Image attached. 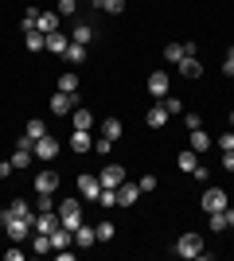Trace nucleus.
<instances>
[{
    "mask_svg": "<svg viewBox=\"0 0 234 261\" xmlns=\"http://www.w3.org/2000/svg\"><path fill=\"white\" fill-rule=\"evenodd\" d=\"M59 222L67 230H78L82 226V203H78V199H63V203H59Z\"/></svg>",
    "mask_w": 234,
    "mask_h": 261,
    "instance_id": "f257e3e1",
    "label": "nucleus"
},
{
    "mask_svg": "<svg viewBox=\"0 0 234 261\" xmlns=\"http://www.w3.org/2000/svg\"><path fill=\"white\" fill-rule=\"evenodd\" d=\"M199 207L207 211V215H215V211H226V207H230V199H226V191H223V187H215V184H211L207 191H203Z\"/></svg>",
    "mask_w": 234,
    "mask_h": 261,
    "instance_id": "f03ea898",
    "label": "nucleus"
},
{
    "mask_svg": "<svg viewBox=\"0 0 234 261\" xmlns=\"http://www.w3.org/2000/svg\"><path fill=\"white\" fill-rule=\"evenodd\" d=\"M4 234H8L16 246H20V242H28V238H32V218H16V215H12L8 222H4Z\"/></svg>",
    "mask_w": 234,
    "mask_h": 261,
    "instance_id": "7ed1b4c3",
    "label": "nucleus"
},
{
    "mask_svg": "<svg viewBox=\"0 0 234 261\" xmlns=\"http://www.w3.org/2000/svg\"><path fill=\"white\" fill-rule=\"evenodd\" d=\"M176 253L179 257H203V234H179Z\"/></svg>",
    "mask_w": 234,
    "mask_h": 261,
    "instance_id": "20e7f679",
    "label": "nucleus"
},
{
    "mask_svg": "<svg viewBox=\"0 0 234 261\" xmlns=\"http://www.w3.org/2000/svg\"><path fill=\"white\" fill-rule=\"evenodd\" d=\"M78 195L86 199V203H98V195H101V179H98V175H86V172H82V175H78Z\"/></svg>",
    "mask_w": 234,
    "mask_h": 261,
    "instance_id": "39448f33",
    "label": "nucleus"
},
{
    "mask_svg": "<svg viewBox=\"0 0 234 261\" xmlns=\"http://www.w3.org/2000/svg\"><path fill=\"white\" fill-rule=\"evenodd\" d=\"M35 195H55V187H59V172L55 168H43V172L35 175Z\"/></svg>",
    "mask_w": 234,
    "mask_h": 261,
    "instance_id": "423d86ee",
    "label": "nucleus"
},
{
    "mask_svg": "<svg viewBox=\"0 0 234 261\" xmlns=\"http://www.w3.org/2000/svg\"><path fill=\"white\" fill-rule=\"evenodd\" d=\"M168 86H172V78H168L164 70H152V74H148V98L164 101L168 98Z\"/></svg>",
    "mask_w": 234,
    "mask_h": 261,
    "instance_id": "0eeeda50",
    "label": "nucleus"
},
{
    "mask_svg": "<svg viewBox=\"0 0 234 261\" xmlns=\"http://www.w3.org/2000/svg\"><path fill=\"white\" fill-rule=\"evenodd\" d=\"M74 106H78V94H51V113L55 117H63V113H74Z\"/></svg>",
    "mask_w": 234,
    "mask_h": 261,
    "instance_id": "6e6552de",
    "label": "nucleus"
},
{
    "mask_svg": "<svg viewBox=\"0 0 234 261\" xmlns=\"http://www.w3.org/2000/svg\"><path fill=\"white\" fill-rule=\"evenodd\" d=\"M32 152H35V160H55V156H59V141L47 133V137H39V141H35Z\"/></svg>",
    "mask_w": 234,
    "mask_h": 261,
    "instance_id": "1a4fd4ad",
    "label": "nucleus"
},
{
    "mask_svg": "<svg viewBox=\"0 0 234 261\" xmlns=\"http://www.w3.org/2000/svg\"><path fill=\"white\" fill-rule=\"evenodd\" d=\"M98 179H101V187H117V184H125V168L121 164H106L98 172Z\"/></svg>",
    "mask_w": 234,
    "mask_h": 261,
    "instance_id": "9d476101",
    "label": "nucleus"
},
{
    "mask_svg": "<svg viewBox=\"0 0 234 261\" xmlns=\"http://www.w3.org/2000/svg\"><path fill=\"white\" fill-rule=\"evenodd\" d=\"M55 226H59V215H55V211H39V215L32 218V230H35V234H51Z\"/></svg>",
    "mask_w": 234,
    "mask_h": 261,
    "instance_id": "9b49d317",
    "label": "nucleus"
},
{
    "mask_svg": "<svg viewBox=\"0 0 234 261\" xmlns=\"http://www.w3.org/2000/svg\"><path fill=\"white\" fill-rule=\"evenodd\" d=\"M90 148H94V137H90V129H74L70 133V152H90Z\"/></svg>",
    "mask_w": 234,
    "mask_h": 261,
    "instance_id": "f8f14e48",
    "label": "nucleus"
},
{
    "mask_svg": "<svg viewBox=\"0 0 234 261\" xmlns=\"http://www.w3.org/2000/svg\"><path fill=\"white\" fill-rule=\"evenodd\" d=\"M141 199V187L137 184H117V207H133Z\"/></svg>",
    "mask_w": 234,
    "mask_h": 261,
    "instance_id": "ddd939ff",
    "label": "nucleus"
},
{
    "mask_svg": "<svg viewBox=\"0 0 234 261\" xmlns=\"http://www.w3.org/2000/svg\"><path fill=\"white\" fill-rule=\"evenodd\" d=\"M47 51H51V55H63V51H67V47H70V35L67 32H47Z\"/></svg>",
    "mask_w": 234,
    "mask_h": 261,
    "instance_id": "4468645a",
    "label": "nucleus"
},
{
    "mask_svg": "<svg viewBox=\"0 0 234 261\" xmlns=\"http://www.w3.org/2000/svg\"><path fill=\"white\" fill-rule=\"evenodd\" d=\"M188 55H195V43H168L164 47L168 63H179V59H188Z\"/></svg>",
    "mask_w": 234,
    "mask_h": 261,
    "instance_id": "2eb2a0df",
    "label": "nucleus"
},
{
    "mask_svg": "<svg viewBox=\"0 0 234 261\" xmlns=\"http://www.w3.org/2000/svg\"><path fill=\"white\" fill-rule=\"evenodd\" d=\"M179 74H184V78H199L203 74V63H199V59H195V55H188V59H179Z\"/></svg>",
    "mask_w": 234,
    "mask_h": 261,
    "instance_id": "dca6fc26",
    "label": "nucleus"
},
{
    "mask_svg": "<svg viewBox=\"0 0 234 261\" xmlns=\"http://www.w3.org/2000/svg\"><path fill=\"white\" fill-rule=\"evenodd\" d=\"M70 125H74V129H94L98 121H94V113H90V109H78V106H74V113H70Z\"/></svg>",
    "mask_w": 234,
    "mask_h": 261,
    "instance_id": "f3484780",
    "label": "nucleus"
},
{
    "mask_svg": "<svg viewBox=\"0 0 234 261\" xmlns=\"http://www.w3.org/2000/svg\"><path fill=\"white\" fill-rule=\"evenodd\" d=\"M160 125H168V109H164V101L148 106V129H160Z\"/></svg>",
    "mask_w": 234,
    "mask_h": 261,
    "instance_id": "a211bd4d",
    "label": "nucleus"
},
{
    "mask_svg": "<svg viewBox=\"0 0 234 261\" xmlns=\"http://www.w3.org/2000/svg\"><path fill=\"white\" fill-rule=\"evenodd\" d=\"M90 39H94V28H90V23H74V28H70V43H82V47H86Z\"/></svg>",
    "mask_w": 234,
    "mask_h": 261,
    "instance_id": "6ab92c4d",
    "label": "nucleus"
},
{
    "mask_svg": "<svg viewBox=\"0 0 234 261\" xmlns=\"http://www.w3.org/2000/svg\"><path fill=\"white\" fill-rule=\"evenodd\" d=\"M74 242H78V246H82V250H90V246L98 242V234H94V226H86V222H82V226L74 230Z\"/></svg>",
    "mask_w": 234,
    "mask_h": 261,
    "instance_id": "aec40b11",
    "label": "nucleus"
},
{
    "mask_svg": "<svg viewBox=\"0 0 234 261\" xmlns=\"http://www.w3.org/2000/svg\"><path fill=\"white\" fill-rule=\"evenodd\" d=\"M121 133H125V125H121L117 117L101 121V137H110V141H121Z\"/></svg>",
    "mask_w": 234,
    "mask_h": 261,
    "instance_id": "412c9836",
    "label": "nucleus"
},
{
    "mask_svg": "<svg viewBox=\"0 0 234 261\" xmlns=\"http://www.w3.org/2000/svg\"><path fill=\"white\" fill-rule=\"evenodd\" d=\"M176 164H179V172H191V168L199 164V152H195V148H184V152L176 156Z\"/></svg>",
    "mask_w": 234,
    "mask_h": 261,
    "instance_id": "4be33fe9",
    "label": "nucleus"
},
{
    "mask_svg": "<svg viewBox=\"0 0 234 261\" xmlns=\"http://www.w3.org/2000/svg\"><path fill=\"white\" fill-rule=\"evenodd\" d=\"M8 211H12L16 218H35V215H32V203H28V199H20V195L8 203Z\"/></svg>",
    "mask_w": 234,
    "mask_h": 261,
    "instance_id": "5701e85b",
    "label": "nucleus"
},
{
    "mask_svg": "<svg viewBox=\"0 0 234 261\" xmlns=\"http://www.w3.org/2000/svg\"><path fill=\"white\" fill-rule=\"evenodd\" d=\"M78 86H82V82H78V74H74V70L59 74V90H63V94H78Z\"/></svg>",
    "mask_w": 234,
    "mask_h": 261,
    "instance_id": "b1692460",
    "label": "nucleus"
},
{
    "mask_svg": "<svg viewBox=\"0 0 234 261\" xmlns=\"http://www.w3.org/2000/svg\"><path fill=\"white\" fill-rule=\"evenodd\" d=\"M188 148H195V152H207V148H211V133L195 129V133H191V144H188Z\"/></svg>",
    "mask_w": 234,
    "mask_h": 261,
    "instance_id": "393cba45",
    "label": "nucleus"
},
{
    "mask_svg": "<svg viewBox=\"0 0 234 261\" xmlns=\"http://www.w3.org/2000/svg\"><path fill=\"white\" fill-rule=\"evenodd\" d=\"M47 133L51 129H47L43 121H28V125H23V137H28V141H39V137H47Z\"/></svg>",
    "mask_w": 234,
    "mask_h": 261,
    "instance_id": "a878e982",
    "label": "nucleus"
},
{
    "mask_svg": "<svg viewBox=\"0 0 234 261\" xmlns=\"http://www.w3.org/2000/svg\"><path fill=\"white\" fill-rule=\"evenodd\" d=\"M39 32H59V12H39Z\"/></svg>",
    "mask_w": 234,
    "mask_h": 261,
    "instance_id": "bb28decb",
    "label": "nucleus"
},
{
    "mask_svg": "<svg viewBox=\"0 0 234 261\" xmlns=\"http://www.w3.org/2000/svg\"><path fill=\"white\" fill-rule=\"evenodd\" d=\"M23 43H28V51H43L47 35L43 32H23Z\"/></svg>",
    "mask_w": 234,
    "mask_h": 261,
    "instance_id": "cd10ccee",
    "label": "nucleus"
},
{
    "mask_svg": "<svg viewBox=\"0 0 234 261\" xmlns=\"http://www.w3.org/2000/svg\"><path fill=\"white\" fill-rule=\"evenodd\" d=\"M98 203H101V207H106V211H110V207H117V187H101Z\"/></svg>",
    "mask_w": 234,
    "mask_h": 261,
    "instance_id": "c85d7f7f",
    "label": "nucleus"
},
{
    "mask_svg": "<svg viewBox=\"0 0 234 261\" xmlns=\"http://www.w3.org/2000/svg\"><path fill=\"white\" fill-rule=\"evenodd\" d=\"M32 160H35V152H28V148H16V156H12V168H28Z\"/></svg>",
    "mask_w": 234,
    "mask_h": 261,
    "instance_id": "c756f323",
    "label": "nucleus"
},
{
    "mask_svg": "<svg viewBox=\"0 0 234 261\" xmlns=\"http://www.w3.org/2000/svg\"><path fill=\"white\" fill-rule=\"evenodd\" d=\"M94 234H98V242H110L113 238V222H110V218H101L98 226H94Z\"/></svg>",
    "mask_w": 234,
    "mask_h": 261,
    "instance_id": "7c9ffc66",
    "label": "nucleus"
},
{
    "mask_svg": "<svg viewBox=\"0 0 234 261\" xmlns=\"http://www.w3.org/2000/svg\"><path fill=\"white\" fill-rule=\"evenodd\" d=\"M63 55H67V63H82V59H86V47H82V43H70Z\"/></svg>",
    "mask_w": 234,
    "mask_h": 261,
    "instance_id": "2f4dec72",
    "label": "nucleus"
},
{
    "mask_svg": "<svg viewBox=\"0 0 234 261\" xmlns=\"http://www.w3.org/2000/svg\"><path fill=\"white\" fill-rule=\"evenodd\" d=\"M164 109H168V117H179V113H184V101L168 94V98H164Z\"/></svg>",
    "mask_w": 234,
    "mask_h": 261,
    "instance_id": "473e14b6",
    "label": "nucleus"
},
{
    "mask_svg": "<svg viewBox=\"0 0 234 261\" xmlns=\"http://www.w3.org/2000/svg\"><path fill=\"white\" fill-rule=\"evenodd\" d=\"M215 144H219V152H234V129H226Z\"/></svg>",
    "mask_w": 234,
    "mask_h": 261,
    "instance_id": "72a5a7b5",
    "label": "nucleus"
},
{
    "mask_svg": "<svg viewBox=\"0 0 234 261\" xmlns=\"http://www.w3.org/2000/svg\"><path fill=\"white\" fill-rule=\"evenodd\" d=\"M184 129H188V133L203 129V117H199V113H184Z\"/></svg>",
    "mask_w": 234,
    "mask_h": 261,
    "instance_id": "f704fd0d",
    "label": "nucleus"
},
{
    "mask_svg": "<svg viewBox=\"0 0 234 261\" xmlns=\"http://www.w3.org/2000/svg\"><path fill=\"white\" fill-rule=\"evenodd\" d=\"M137 187H141V195L156 191V175H152V172H148V175H141V179H137Z\"/></svg>",
    "mask_w": 234,
    "mask_h": 261,
    "instance_id": "c9c22d12",
    "label": "nucleus"
},
{
    "mask_svg": "<svg viewBox=\"0 0 234 261\" xmlns=\"http://www.w3.org/2000/svg\"><path fill=\"white\" fill-rule=\"evenodd\" d=\"M101 8L110 12V16H121V12H125V0H101Z\"/></svg>",
    "mask_w": 234,
    "mask_h": 261,
    "instance_id": "e433bc0d",
    "label": "nucleus"
},
{
    "mask_svg": "<svg viewBox=\"0 0 234 261\" xmlns=\"http://www.w3.org/2000/svg\"><path fill=\"white\" fill-rule=\"evenodd\" d=\"M78 12V0H59V16H74Z\"/></svg>",
    "mask_w": 234,
    "mask_h": 261,
    "instance_id": "4c0bfd02",
    "label": "nucleus"
},
{
    "mask_svg": "<svg viewBox=\"0 0 234 261\" xmlns=\"http://www.w3.org/2000/svg\"><path fill=\"white\" fill-rule=\"evenodd\" d=\"M94 148H98L101 156H110V152H113V141H110V137H98V141H94Z\"/></svg>",
    "mask_w": 234,
    "mask_h": 261,
    "instance_id": "58836bf2",
    "label": "nucleus"
},
{
    "mask_svg": "<svg viewBox=\"0 0 234 261\" xmlns=\"http://www.w3.org/2000/svg\"><path fill=\"white\" fill-rule=\"evenodd\" d=\"M223 74H226V78H234V47L226 51V59H223Z\"/></svg>",
    "mask_w": 234,
    "mask_h": 261,
    "instance_id": "ea45409f",
    "label": "nucleus"
},
{
    "mask_svg": "<svg viewBox=\"0 0 234 261\" xmlns=\"http://www.w3.org/2000/svg\"><path fill=\"white\" fill-rule=\"evenodd\" d=\"M35 211H55V199H51V195H39V199H35Z\"/></svg>",
    "mask_w": 234,
    "mask_h": 261,
    "instance_id": "a19ab883",
    "label": "nucleus"
},
{
    "mask_svg": "<svg viewBox=\"0 0 234 261\" xmlns=\"http://www.w3.org/2000/svg\"><path fill=\"white\" fill-rule=\"evenodd\" d=\"M191 175H195V179H199V184H207V179H211V172H207V168H203V164H195V168H191Z\"/></svg>",
    "mask_w": 234,
    "mask_h": 261,
    "instance_id": "79ce46f5",
    "label": "nucleus"
},
{
    "mask_svg": "<svg viewBox=\"0 0 234 261\" xmlns=\"http://www.w3.org/2000/svg\"><path fill=\"white\" fill-rule=\"evenodd\" d=\"M12 172H16V168H12V160H0V179H8Z\"/></svg>",
    "mask_w": 234,
    "mask_h": 261,
    "instance_id": "37998d69",
    "label": "nucleus"
},
{
    "mask_svg": "<svg viewBox=\"0 0 234 261\" xmlns=\"http://www.w3.org/2000/svg\"><path fill=\"white\" fill-rule=\"evenodd\" d=\"M223 168H226V172H234V152H223Z\"/></svg>",
    "mask_w": 234,
    "mask_h": 261,
    "instance_id": "c03bdc74",
    "label": "nucleus"
},
{
    "mask_svg": "<svg viewBox=\"0 0 234 261\" xmlns=\"http://www.w3.org/2000/svg\"><path fill=\"white\" fill-rule=\"evenodd\" d=\"M230 129H234V109H230Z\"/></svg>",
    "mask_w": 234,
    "mask_h": 261,
    "instance_id": "a18cd8bd",
    "label": "nucleus"
},
{
    "mask_svg": "<svg viewBox=\"0 0 234 261\" xmlns=\"http://www.w3.org/2000/svg\"><path fill=\"white\" fill-rule=\"evenodd\" d=\"M90 4H98V8H101V0H90Z\"/></svg>",
    "mask_w": 234,
    "mask_h": 261,
    "instance_id": "49530a36",
    "label": "nucleus"
}]
</instances>
